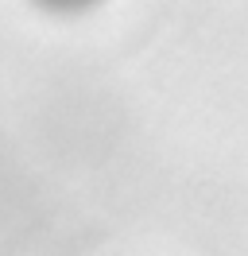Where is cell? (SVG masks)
Returning <instances> with one entry per match:
<instances>
[{
  "label": "cell",
  "mask_w": 248,
  "mask_h": 256,
  "mask_svg": "<svg viewBox=\"0 0 248 256\" xmlns=\"http://www.w3.org/2000/svg\"><path fill=\"white\" fill-rule=\"evenodd\" d=\"M50 4H58V8H70V4H86V0H50Z\"/></svg>",
  "instance_id": "obj_1"
}]
</instances>
